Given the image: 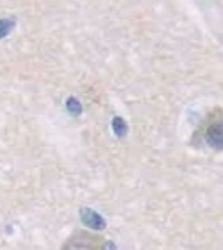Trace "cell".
<instances>
[{"label": "cell", "mask_w": 223, "mask_h": 250, "mask_svg": "<svg viewBox=\"0 0 223 250\" xmlns=\"http://www.w3.org/2000/svg\"><path fill=\"white\" fill-rule=\"evenodd\" d=\"M192 142L195 145H205L213 150H223V110L213 108L208 115L202 120L193 134Z\"/></svg>", "instance_id": "cell-1"}, {"label": "cell", "mask_w": 223, "mask_h": 250, "mask_svg": "<svg viewBox=\"0 0 223 250\" xmlns=\"http://www.w3.org/2000/svg\"><path fill=\"white\" fill-rule=\"evenodd\" d=\"M62 250H115V245L93 233L77 232L65 242Z\"/></svg>", "instance_id": "cell-2"}, {"label": "cell", "mask_w": 223, "mask_h": 250, "mask_svg": "<svg viewBox=\"0 0 223 250\" xmlns=\"http://www.w3.org/2000/svg\"><path fill=\"white\" fill-rule=\"evenodd\" d=\"M80 215H82V220L88 225V227L95 229V230H102V229H105V220L97 212L90 210V208H82Z\"/></svg>", "instance_id": "cell-3"}, {"label": "cell", "mask_w": 223, "mask_h": 250, "mask_svg": "<svg viewBox=\"0 0 223 250\" xmlns=\"http://www.w3.org/2000/svg\"><path fill=\"white\" fill-rule=\"evenodd\" d=\"M14 29V20L12 19H2L0 20V39L9 35V32Z\"/></svg>", "instance_id": "cell-4"}, {"label": "cell", "mask_w": 223, "mask_h": 250, "mask_svg": "<svg viewBox=\"0 0 223 250\" xmlns=\"http://www.w3.org/2000/svg\"><path fill=\"white\" fill-rule=\"evenodd\" d=\"M113 130H115V134L119 137L125 135L127 134V124H125L120 117H117V119L113 120Z\"/></svg>", "instance_id": "cell-5"}, {"label": "cell", "mask_w": 223, "mask_h": 250, "mask_svg": "<svg viewBox=\"0 0 223 250\" xmlns=\"http://www.w3.org/2000/svg\"><path fill=\"white\" fill-rule=\"evenodd\" d=\"M68 110H70L72 114L79 115L80 110H82V105H80L79 100H77V99H68Z\"/></svg>", "instance_id": "cell-6"}]
</instances>
